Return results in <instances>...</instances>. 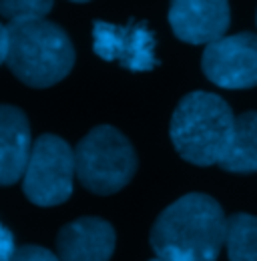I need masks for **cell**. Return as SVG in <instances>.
I'll list each match as a JSON object with an SVG mask.
<instances>
[{
  "label": "cell",
  "mask_w": 257,
  "mask_h": 261,
  "mask_svg": "<svg viewBox=\"0 0 257 261\" xmlns=\"http://www.w3.org/2000/svg\"><path fill=\"white\" fill-rule=\"evenodd\" d=\"M255 20H257V18H255Z\"/></svg>",
  "instance_id": "cell-19"
},
{
  "label": "cell",
  "mask_w": 257,
  "mask_h": 261,
  "mask_svg": "<svg viewBox=\"0 0 257 261\" xmlns=\"http://www.w3.org/2000/svg\"><path fill=\"white\" fill-rule=\"evenodd\" d=\"M219 167L229 173H255L257 171V113L245 111L235 117L231 143L219 161Z\"/></svg>",
  "instance_id": "cell-11"
},
{
  "label": "cell",
  "mask_w": 257,
  "mask_h": 261,
  "mask_svg": "<svg viewBox=\"0 0 257 261\" xmlns=\"http://www.w3.org/2000/svg\"><path fill=\"white\" fill-rule=\"evenodd\" d=\"M235 129L231 107L205 91L189 93L179 100L171 117V141L177 153L193 165L209 167L221 161Z\"/></svg>",
  "instance_id": "cell-3"
},
{
  "label": "cell",
  "mask_w": 257,
  "mask_h": 261,
  "mask_svg": "<svg viewBox=\"0 0 257 261\" xmlns=\"http://www.w3.org/2000/svg\"><path fill=\"white\" fill-rule=\"evenodd\" d=\"M53 8V0H0V16L8 22L44 18Z\"/></svg>",
  "instance_id": "cell-13"
},
{
  "label": "cell",
  "mask_w": 257,
  "mask_h": 261,
  "mask_svg": "<svg viewBox=\"0 0 257 261\" xmlns=\"http://www.w3.org/2000/svg\"><path fill=\"white\" fill-rule=\"evenodd\" d=\"M14 251H16V245H14L12 233L0 223V261H10Z\"/></svg>",
  "instance_id": "cell-15"
},
{
  "label": "cell",
  "mask_w": 257,
  "mask_h": 261,
  "mask_svg": "<svg viewBox=\"0 0 257 261\" xmlns=\"http://www.w3.org/2000/svg\"><path fill=\"white\" fill-rule=\"evenodd\" d=\"M10 261H61L59 255H55L53 251L40 247V245H22L16 247L14 255L10 257Z\"/></svg>",
  "instance_id": "cell-14"
},
{
  "label": "cell",
  "mask_w": 257,
  "mask_h": 261,
  "mask_svg": "<svg viewBox=\"0 0 257 261\" xmlns=\"http://www.w3.org/2000/svg\"><path fill=\"white\" fill-rule=\"evenodd\" d=\"M70 2H89V0H70Z\"/></svg>",
  "instance_id": "cell-18"
},
{
  "label": "cell",
  "mask_w": 257,
  "mask_h": 261,
  "mask_svg": "<svg viewBox=\"0 0 257 261\" xmlns=\"http://www.w3.org/2000/svg\"><path fill=\"white\" fill-rule=\"evenodd\" d=\"M157 38L147 22H128L125 27L105 20L93 22V50L109 63H119L133 72H147L157 66Z\"/></svg>",
  "instance_id": "cell-7"
},
{
  "label": "cell",
  "mask_w": 257,
  "mask_h": 261,
  "mask_svg": "<svg viewBox=\"0 0 257 261\" xmlns=\"http://www.w3.org/2000/svg\"><path fill=\"white\" fill-rule=\"evenodd\" d=\"M76 177L95 195H113L137 173V153L128 139L111 125L91 129L74 147Z\"/></svg>",
  "instance_id": "cell-4"
},
{
  "label": "cell",
  "mask_w": 257,
  "mask_h": 261,
  "mask_svg": "<svg viewBox=\"0 0 257 261\" xmlns=\"http://www.w3.org/2000/svg\"><path fill=\"white\" fill-rule=\"evenodd\" d=\"M61 261H109L115 251V229L98 217H81L66 223L57 237Z\"/></svg>",
  "instance_id": "cell-9"
},
{
  "label": "cell",
  "mask_w": 257,
  "mask_h": 261,
  "mask_svg": "<svg viewBox=\"0 0 257 261\" xmlns=\"http://www.w3.org/2000/svg\"><path fill=\"white\" fill-rule=\"evenodd\" d=\"M74 175V151L64 139L46 133L32 143L22 191L34 205L55 207L72 195Z\"/></svg>",
  "instance_id": "cell-5"
},
{
  "label": "cell",
  "mask_w": 257,
  "mask_h": 261,
  "mask_svg": "<svg viewBox=\"0 0 257 261\" xmlns=\"http://www.w3.org/2000/svg\"><path fill=\"white\" fill-rule=\"evenodd\" d=\"M149 261H193V259H187V257H177V255H155V257H151Z\"/></svg>",
  "instance_id": "cell-17"
},
{
  "label": "cell",
  "mask_w": 257,
  "mask_h": 261,
  "mask_svg": "<svg viewBox=\"0 0 257 261\" xmlns=\"http://www.w3.org/2000/svg\"><path fill=\"white\" fill-rule=\"evenodd\" d=\"M227 217L209 195L189 193L169 205L151 229L155 255H177L193 261H217L225 245Z\"/></svg>",
  "instance_id": "cell-1"
},
{
  "label": "cell",
  "mask_w": 257,
  "mask_h": 261,
  "mask_svg": "<svg viewBox=\"0 0 257 261\" xmlns=\"http://www.w3.org/2000/svg\"><path fill=\"white\" fill-rule=\"evenodd\" d=\"M32 143L31 125L24 111L0 105V187L14 185L24 175Z\"/></svg>",
  "instance_id": "cell-10"
},
{
  "label": "cell",
  "mask_w": 257,
  "mask_h": 261,
  "mask_svg": "<svg viewBox=\"0 0 257 261\" xmlns=\"http://www.w3.org/2000/svg\"><path fill=\"white\" fill-rule=\"evenodd\" d=\"M201 68L221 89L237 91L257 87V34H231L207 44Z\"/></svg>",
  "instance_id": "cell-6"
},
{
  "label": "cell",
  "mask_w": 257,
  "mask_h": 261,
  "mask_svg": "<svg viewBox=\"0 0 257 261\" xmlns=\"http://www.w3.org/2000/svg\"><path fill=\"white\" fill-rule=\"evenodd\" d=\"M6 65L32 89L61 83L74 66V48L63 29L46 18L8 22Z\"/></svg>",
  "instance_id": "cell-2"
},
{
  "label": "cell",
  "mask_w": 257,
  "mask_h": 261,
  "mask_svg": "<svg viewBox=\"0 0 257 261\" xmlns=\"http://www.w3.org/2000/svg\"><path fill=\"white\" fill-rule=\"evenodd\" d=\"M225 247L229 261H257V217L235 213L227 217Z\"/></svg>",
  "instance_id": "cell-12"
},
{
  "label": "cell",
  "mask_w": 257,
  "mask_h": 261,
  "mask_svg": "<svg viewBox=\"0 0 257 261\" xmlns=\"http://www.w3.org/2000/svg\"><path fill=\"white\" fill-rule=\"evenodd\" d=\"M229 0H171L169 24L189 44H211L229 29Z\"/></svg>",
  "instance_id": "cell-8"
},
{
  "label": "cell",
  "mask_w": 257,
  "mask_h": 261,
  "mask_svg": "<svg viewBox=\"0 0 257 261\" xmlns=\"http://www.w3.org/2000/svg\"><path fill=\"white\" fill-rule=\"evenodd\" d=\"M6 53H8V29L0 22V65L6 63Z\"/></svg>",
  "instance_id": "cell-16"
}]
</instances>
